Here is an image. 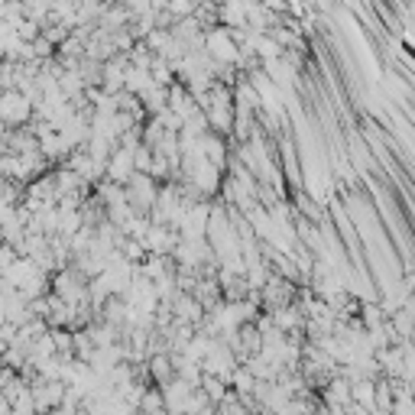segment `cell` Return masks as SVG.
Instances as JSON below:
<instances>
[{
	"label": "cell",
	"instance_id": "cell-18",
	"mask_svg": "<svg viewBox=\"0 0 415 415\" xmlns=\"http://www.w3.org/2000/svg\"><path fill=\"white\" fill-rule=\"evenodd\" d=\"M17 246L13 244H7V240H4V244H0V272H7L10 266H13V260H17Z\"/></svg>",
	"mask_w": 415,
	"mask_h": 415
},
{
	"label": "cell",
	"instance_id": "cell-16",
	"mask_svg": "<svg viewBox=\"0 0 415 415\" xmlns=\"http://www.w3.org/2000/svg\"><path fill=\"white\" fill-rule=\"evenodd\" d=\"M91 354H94V344H91V338H88V331L78 328L75 331V357H81V360H91Z\"/></svg>",
	"mask_w": 415,
	"mask_h": 415
},
{
	"label": "cell",
	"instance_id": "cell-8",
	"mask_svg": "<svg viewBox=\"0 0 415 415\" xmlns=\"http://www.w3.org/2000/svg\"><path fill=\"white\" fill-rule=\"evenodd\" d=\"M146 85H150V68H136L127 62V68H124V91L140 94Z\"/></svg>",
	"mask_w": 415,
	"mask_h": 415
},
{
	"label": "cell",
	"instance_id": "cell-6",
	"mask_svg": "<svg viewBox=\"0 0 415 415\" xmlns=\"http://www.w3.org/2000/svg\"><path fill=\"white\" fill-rule=\"evenodd\" d=\"M172 373H176V370H172L169 350H156V354L146 357V376H150V380H156V386L169 380Z\"/></svg>",
	"mask_w": 415,
	"mask_h": 415
},
{
	"label": "cell",
	"instance_id": "cell-9",
	"mask_svg": "<svg viewBox=\"0 0 415 415\" xmlns=\"http://www.w3.org/2000/svg\"><path fill=\"white\" fill-rule=\"evenodd\" d=\"M198 390H202L204 396L211 399V402H218V399L228 393V383L220 380V376H214V373H202V380H198Z\"/></svg>",
	"mask_w": 415,
	"mask_h": 415
},
{
	"label": "cell",
	"instance_id": "cell-17",
	"mask_svg": "<svg viewBox=\"0 0 415 415\" xmlns=\"http://www.w3.org/2000/svg\"><path fill=\"white\" fill-rule=\"evenodd\" d=\"M195 4L198 0H166V10H169L172 17H192L195 13Z\"/></svg>",
	"mask_w": 415,
	"mask_h": 415
},
{
	"label": "cell",
	"instance_id": "cell-1",
	"mask_svg": "<svg viewBox=\"0 0 415 415\" xmlns=\"http://www.w3.org/2000/svg\"><path fill=\"white\" fill-rule=\"evenodd\" d=\"M33 117V104L23 91L17 88H0V120L7 127H23L26 120Z\"/></svg>",
	"mask_w": 415,
	"mask_h": 415
},
{
	"label": "cell",
	"instance_id": "cell-11",
	"mask_svg": "<svg viewBox=\"0 0 415 415\" xmlns=\"http://www.w3.org/2000/svg\"><path fill=\"white\" fill-rule=\"evenodd\" d=\"M81 224H85V220H81V211H78V208H65V211L59 208V230H55V234H65L68 237V234H75Z\"/></svg>",
	"mask_w": 415,
	"mask_h": 415
},
{
	"label": "cell",
	"instance_id": "cell-7",
	"mask_svg": "<svg viewBox=\"0 0 415 415\" xmlns=\"http://www.w3.org/2000/svg\"><path fill=\"white\" fill-rule=\"evenodd\" d=\"M350 402H357L364 412H373V380L370 376L350 380Z\"/></svg>",
	"mask_w": 415,
	"mask_h": 415
},
{
	"label": "cell",
	"instance_id": "cell-5",
	"mask_svg": "<svg viewBox=\"0 0 415 415\" xmlns=\"http://www.w3.org/2000/svg\"><path fill=\"white\" fill-rule=\"evenodd\" d=\"M136 98H140V104H143L146 114L153 117V114H159V110L169 104V85H156L153 78H150V85L136 94Z\"/></svg>",
	"mask_w": 415,
	"mask_h": 415
},
{
	"label": "cell",
	"instance_id": "cell-19",
	"mask_svg": "<svg viewBox=\"0 0 415 415\" xmlns=\"http://www.w3.org/2000/svg\"><path fill=\"white\" fill-rule=\"evenodd\" d=\"M7 124H4V120H0V153H4V146H7Z\"/></svg>",
	"mask_w": 415,
	"mask_h": 415
},
{
	"label": "cell",
	"instance_id": "cell-12",
	"mask_svg": "<svg viewBox=\"0 0 415 415\" xmlns=\"http://www.w3.org/2000/svg\"><path fill=\"white\" fill-rule=\"evenodd\" d=\"M150 78H153L156 85H172V81H176V72H172V65H169L166 59L153 55V65H150Z\"/></svg>",
	"mask_w": 415,
	"mask_h": 415
},
{
	"label": "cell",
	"instance_id": "cell-3",
	"mask_svg": "<svg viewBox=\"0 0 415 415\" xmlns=\"http://www.w3.org/2000/svg\"><path fill=\"white\" fill-rule=\"evenodd\" d=\"M178 244V230L169 224H150V230L143 234L146 253H172V246Z\"/></svg>",
	"mask_w": 415,
	"mask_h": 415
},
{
	"label": "cell",
	"instance_id": "cell-13",
	"mask_svg": "<svg viewBox=\"0 0 415 415\" xmlns=\"http://www.w3.org/2000/svg\"><path fill=\"white\" fill-rule=\"evenodd\" d=\"M127 62H130V65H136V68H150V65H153V52L146 49L143 39H136L133 49L127 52Z\"/></svg>",
	"mask_w": 415,
	"mask_h": 415
},
{
	"label": "cell",
	"instance_id": "cell-10",
	"mask_svg": "<svg viewBox=\"0 0 415 415\" xmlns=\"http://www.w3.org/2000/svg\"><path fill=\"white\" fill-rule=\"evenodd\" d=\"M136 409H143V412H159L162 406V390L159 386H143V393H140V399H136Z\"/></svg>",
	"mask_w": 415,
	"mask_h": 415
},
{
	"label": "cell",
	"instance_id": "cell-15",
	"mask_svg": "<svg viewBox=\"0 0 415 415\" xmlns=\"http://www.w3.org/2000/svg\"><path fill=\"white\" fill-rule=\"evenodd\" d=\"M150 159H153V150L146 143L133 146V172H150Z\"/></svg>",
	"mask_w": 415,
	"mask_h": 415
},
{
	"label": "cell",
	"instance_id": "cell-4",
	"mask_svg": "<svg viewBox=\"0 0 415 415\" xmlns=\"http://www.w3.org/2000/svg\"><path fill=\"white\" fill-rule=\"evenodd\" d=\"M169 305H172V315H176L178 322H188V324H195V328H198L204 308H202V302H198L192 292H178V289H176V296L169 298Z\"/></svg>",
	"mask_w": 415,
	"mask_h": 415
},
{
	"label": "cell",
	"instance_id": "cell-2",
	"mask_svg": "<svg viewBox=\"0 0 415 415\" xmlns=\"http://www.w3.org/2000/svg\"><path fill=\"white\" fill-rule=\"evenodd\" d=\"M133 176V150H127V146H114L107 156V162H104V178H110V182H127V178Z\"/></svg>",
	"mask_w": 415,
	"mask_h": 415
},
{
	"label": "cell",
	"instance_id": "cell-14",
	"mask_svg": "<svg viewBox=\"0 0 415 415\" xmlns=\"http://www.w3.org/2000/svg\"><path fill=\"white\" fill-rule=\"evenodd\" d=\"M146 176H153L156 182H166V178H172V166H169V159L162 153H156L153 150V159H150V172Z\"/></svg>",
	"mask_w": 415,
	"mask_h": 415
}]
</instances>
